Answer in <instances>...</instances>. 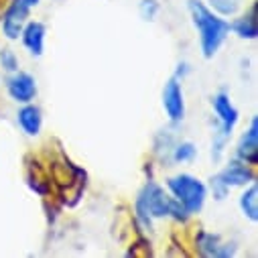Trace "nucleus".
<instances>
[{
	"instance_id": "nucleus-1",
	"label": "nucleus",
	"mask_w": 258,
	"mask_h": 258,
	"mask_svg": "<svg viewBox=\"0 0 258 258\" xmlns=\"http://www.w3.org/2000/svg\"><path fill=\"white\" fill-rule=\"evenodd\" d=\"M187 11L200 35V47L206 59L214 57L230 35V23L214 13L202 0H187Z\"/></svg>"
},
{
	"instance_id": "nucleus-16",
	"label": "nucleus",
	"mask_w": 258,
	"mask_h": 258,
	"mask_svg": "<svg viewBox=\"0 0 258 258\" xmlns=\"http://www.w3.org/2000/svg\"><path fill=\"white\" fill-rule=\"evenodd\" d=\"M212 9L220 15V17H230L236 15L240 9V0H210Z\"/></svg>"
},
{
	"instance_id": "nucleus-8",
	"label": "nucleus",
	"mask_w": 258,
	"mask_h": 258,
	"mask_svg": "<svg viewBox=\"0 0 258 258\" xmlns=\"http://www.w3.org/2000/svg\"><path fill=\"white\" fill-rule=\"evenodd\" d=\"M236 159L248 163V165H256L258 163V120L252 118L248 131L240 137L238 147H236Z\"/></svg>"
},
{
	"instance_id": "nucleus-15",
	"label": "nucleus",
	"mask_w": 258,
	"mask_h": 258,
	"mask_svg": "<svg viewBox=\"0 0 258 258\" xmlns=\"http://www.w3.org/2000/svg\"><path fill=\"white\" fill-rule=\"evenodd\" d=\"M196 155H198V149H196V145L189 143V141L177 143L171 149V161L173 163H189V161L196 159Z\"/></svg>"
},
{
	"instance_id": "nucleus-5",
	"label": "nucleus",
	"mask_w": 258,
	"mask_h": 258,
	"mask_svg": "<svg viewBox=\"0 0 258 258\" xmlns=\"http://www.w3.org/2000/svg\"><path fill=\"white\" fill-rule=\"evenodd\" d=\"M7 92L9 96L19 102V104H29L35 100L37 96V82L31 74L25 72H15L9 80H7Z\"/></svg>"
},
{
	"instance_id": "nucleus-12",
	"label": "nucleus",
	"mask_w": 258,
	"mask_h": 258,
	"mask_svg": "<svg viewBox=\"0 0 258 258\" xmlns=\"http://www.w3.org/2000/svg\"><path fill=\"white\" fill-rule=\"evenodd\" d=\"M17 122H19V126L23 128L25 135L37 137V135L41 133V126H43L41 110H39L37 106H33L31 102H29V104H23V108H21L19 114H17Z\"/></svg>"
},
{
	"instance_id": "nucleus-7",
	"label": "nucleus",
	"mask_w": 258,
	"mask_h": 258,
	"mask_svg": "<svg viewBox=\"0 0 258 258\" xmlns=\"http://www.w3.org/2000/svg\"><path fill=\"white\" fill-rule=\"evenodd\" d=\"M212 106H214V112H216V118H218V126L216 128L224 131L226 135H232L234 126L238 122V110L232 104L230 96L226 92H218L214 96V100H212Z\"/></svg>"
},
{
	"instance_id": "nucleus-6",
	"label": "nucleus",
	"mask_w": 258,
	"mask_h": 258,
	"mask_svg": "<svg viewBox=\"0 0 258 258\" xmlns=\"http://www.w3.org/2000/svg\"><path fill=\"white\" fill-rule=\"evenodd\" d=\"M163 108L171 122H181L185 118V100L177 78H171L163 88Z\"/></svg>"
},
{
	"instance_id": "nucleus-19",
	"label": "nucleus",
	"mask_w": 258,
	"mask_h": 258,
	"mask_svg": "<svg viewBox=\"0 0 258 258\" xmlns=\"http://www.w3.org/2000/svg\"><path fill=\"white\" fill-rule=\"evenodd\" d=\"M210 189H212V193H214L216 200H224V198L228 196V191H230V187H228L218 175H214V177L210 179Z\"/></svg>"
},
{
	"instance_id": "nucleus-18",
	"label": "nucleus",
	"mask_w": 258,
	"mask_h": 258,
	"mask_svg": "<svg viewBox=\"0 0 258 258\" xmlns=\"http://www.w3.org/2000/svg\"><path fill=\"white\" fill-rule=\"evenodd\" d=\"M139 13H141L143 21H155V17L159 13V0H141Z\"/></svg>"
},
{
	"instance_id": "nucleus-17",
	"label": "nucleus",
	"mask_w": 258,
	"mask_h": 258,
	"mask_svg": "<svg viewBox=\"0 0 258 258\" xmlns=\"http://www.w3.org/2000/svg\"><path fill=\"white\" fill-rule=\"evenodd\" d=\"M0 66H3V70L9 74L19 72V57L15 55V51H11V49L0 51Z\"/></svg>"
},
{
	"instance_id": "nucleus-2",
	"label": "nucleus",
	"mask_w": 258,
	"mask_h": 258,
	"mask_svg": "<svg viewBox=\"0 0 258 258\" xmlns=\"http://www.w3.org/2000/svg\"><path fill=\"white\" fill-rule=\"evenodd\" d=\"M187 216L189 214L183 210V206L173 196H169L161 185H157L153 181H149L141 189L139 198H137V220L141 222L143 228L151 230V224L157 218L185 220Z\"/></svg>"
},
{
	"instance_id": "nucleus-9",
	"label": "nucleus",
	"mask_w": 258,
	"mask_h": 258,
	"mask_svg": "<svg viewBox=\"0 0 258 258\" xmlns=\"http://www.w3.org/2000/svg\"><path fill=\"white\" fill-rule=\"evenodd\" d=\"M218 177L228 185V187H240V185H248V183H252L256 177H254V173L250 171V167H248V163H244V161H240V159H234V161H230L220 173H218Z\"/></svg>"
},
{
	"instance_id": "nucleus-4",
	"label": "nucleus",
	"mask_w": 258,
	"mask_h": 258,
	"mask_svg": "<svg viewBox=\"0 0 258 258\" xmlns=\"http://www.w3.org/2000/svg\"><path fill=\"white\" fill-rule=\"evenodd\" d=\"M41 0H13L3 17V33L7 39L17 41L23 33V27L35 7H39Z\"/></svg>"
},
{
	"instance_id": "nucleus-13",
	"label": "nucleus",
	"mask_w": 258,
	"mask_h": 258,
	"mask_svg": "<svg viewBox=\"0 0 258 258\" xmlns=\"http://www.w3.org/2000/svg\"><path fill=\"white\" fill-rule=\"evenodd\" d=\"M230 31H234L240 39H256V35H258V27H256V7L252 5L250 7V11L244 15V17H240V19H236L232 25H230Z\"/></svg>"
},
{
	"instance_id": "nucleus-14",
	"label": "nucleus",
	"mask_w": 258,
	"mask_h": 258,
	"mask_svg": "<svg viewBox=\"0 0 258 258\" xmlns=\"http://www.w3.org/2000/svg\"><path fill=\"white\" fill-rule=\"evenodd\" d=\"M240 210H242V214L248 220H252V222L258 220V187H256L254 181L250 183V187L240 196Z\"/></svg>"
},
{
	"instance_id": "nucleus-11",
	"label": "nucleus",
	"mask_w": 258,
	"mask_h": 258,
	"mask_svg": "<svg viewBox=\"0 0 258 258\" xmlns=\"http://www.w3.org/2000/svg\"><path fill=\"white\" fill-rule=\"evenodd\" d=\"M198 246L204 256H234L236 254L234 244L222 242V238L218 234H206V232L200 234Z\"/></svg>"
},
{
	"instance_id": "nucleus-3",
	"label": "nucleus",
	"mask_w": 258,
	"mask_h": 258,
	"mask_svg": "<svg viewBox=\"0 0 258 258\" xmlns=\"http://www.w3.org/2000/svg\"><path fill=\"white\" fill-rule=\"evenodd\" d=\"M167 187L171 191V196L183 206V210L189 216L204 210V204H206V198H208V187L198 177L181 173V175L171 177L167 181Z\"/></svg>"
},
{
	"instance_id": "nucleus-10",
	"label": "nucleus",
	"mask_w": 258,
	"mask_h": 258,
	"mask_svg": "<svg viewBox=\"0 0 258 258\" xmlns=\"http://www.w3.org/2000/svg\"><path fill=\"white\" fill-rule=\"evenodd\" d=\"M45 25L39 23V21H31V23H25L23 27V33H21V39H23V45L27 47V51L35 57L43 55V49H45Z\"/></svg>"
},
{
	"instance_id": "nucleus-20",
	"label": "nucleus",
	"mask_w": 258,
	"mask_h": 258,
	"mask_svg": "<svg viewBox=\"0 0 258 258\" xmlns=\"http://www.w3.org/2000/svg\"><path fill=\"white\" fill-rule=\"evenodd\" d=\"M189 72H191L189 63H185V61H183V63H179V66H177V72H175V76H173V78H177V80H183V78H185Z\"/></svg>"
}]
</instances>
